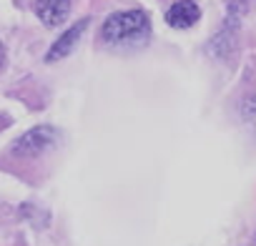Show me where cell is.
<instances>
[{"mask_svg": "<svg viewBox=\"0 0 256 246\" xmlns=\"http://www.w3.org/2000/svg\"><path fill=\"white\" fill-rule=\"evenodd\" d=\"M86 28H88V18H83V20H78L76 26H70V28L50 46V50L46 53V63H56V60H63L66 56H70L73 48L78 46L80 36L86 33Z\"/></svg>", "mask_w": 256, "mask_h": 246, "instance_id": "3957f363", "label": "cell"}, {"mask_svg": "<svg viewBox=\"0 0 256 246\" xmlns=\"http://www.w3.org/2000/svg\"><path fill=\"white\" fill-rule=\"evenodd\" d=\"M3 63H6V48H3V43H0V68H3Z\"/></svg>", "mask_w": 256, "mask_h": 246, "instance_id": "8992f818", "label": "cell"}, {"mask_svg": "<svg viewBox=\"0 0 256 246\" xmlns=\"http://www.w3.org/2000/svg\"><path fill=\"white\" fill-rule=\"evenodd\" d=\"M198 18H201V10L194 0H178V3H174L166 13V23L176 30H186V28L196 26Z\"/></svg>", "mask_w": 256, "mask_h": 246, "instance_id": "5b68a950", "label": "cell"}, {"mask_svg": "<svg viewBox=\"0 0 256 246\" xmlns=\"http://www.w3.org/2000/svg\"><path fill=\"white\" fill-rule=\"evenodd\" d=\"M56 141H58V131L53 126H36V128L26 131L20 138H16L10 151L18 158H36V156H43L46 151H50L56 146Z\"/></svg>", "mask_w": 256, "mask_h": 246, "instance_id": "7a4b0ae2", "label": "cell"}, {"mask_svg": "<svg viewBox=\"0 0 256 246\" xmlns=\"http://www.w3.org/2000/svg\"><path fill=\"white\" fill-rule=\"evenodd\" d=\"M151 36V20L144 10H120L106 18L100 28L103 43L113 48H138Z\"/></svg>", "mask_w": 256, "mask_h": 246, "instance_id": "6da1fadb", "label": "cell"}, {"mask_svg": "<svg viewBox=\"0 0 256 246\" xmlns=\"http://www.w3.org/2000/svg\"><path fill=\"white\" fill-rule=\"evenodd\" d=\"M33 8L46 28H58L70 13V0H36Z\"/></svg>", "mask_w": 256, "mask_h": 246, "instance_id": "277c9868", "label": "cell"}]
</instances>
